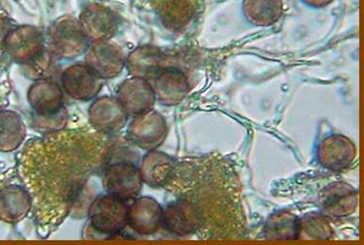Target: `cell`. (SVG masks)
Here are the masks:
<instances>
[{
  "mask_svg": "<svg viewBox=\"0 0 364 245\" xmlns=\"http://www.w3.org/2000/svg\"><path fill=\"white\" fill-rule=\"evenodd\" d=\"M85 65L101 79L113 78L123 71L126 60L118 46L99 41L88 48Z\"/></svg>",
  "mask_w": 364,
  "mask_h": 245,
  "instance_id": "cell-9",
  "label": "cell"
},
{
  "mask_svg": "<svg viewBox=\"0 0 364 245\" xmlns=\"http://www.w3.org/2000/svg\"><path fill=\"white\" fill-rule=\"evenodd\" d=\"M176 162L167 154L151 150L143 158L140 173L143 183L153 188L166 187L173 172Z\"/></svg>",
  "mask_w": 364,
  "mask_h": 245,
  "instance_id": "cell-17",
  "label": "cell"
},
{
  "mask_svg": "<svg viewBox=\"0 0 364 245\" xmlns=\"http://www.w3.org/2000/svg\"><path fill=\"white\" fill-rule=\"evenodd\" d=\"M264 236L269 241H295L299 236V219L288 211H279L267 219Z\"/></svg>",
  "mask_w": 364,
  "mask_h": 245,
  "instance_id": "cell-22",
  "label": "cell"
},
{
  "mask_svg": "<svg viewBox=\"0 0 364 245\" xmlns=\"http://www.w3.org/2000/svg\"><path fill=\"white\" fill-rule=\"evenodd\" d=\"M319 204L328 216L343 219L351 216L357 210L358 192L346 182H335L322 189Z\"/></svg>",
  "mask_w": 364,
  "mask_h": 245,
  "instance_id": "cell-11",
  "label": "cell"
},
{
  "mask_svg": "<svg viewBox=\"0 0 364 245\" xmlns=\"http://www.w3.org/2000/svg\"><path fill=\"white\" fill-rule=\"evenodd\" d=\"M88 115L93 129L109 136L122 130L129 117L118 99L107 96L96 99L91 104Z\"/></svg>",
  "mask_w": 364,
  "mask_h": 245,
  "instance_id": "cell-8",
  "label": "cell"
},
{
  "mask_svg": "<svg viewBox=\"0 0 364 245\" xmlns=\"http://www.w3.org/2000/svg\"><path fill=\"white\" fill-rule=\"evenodd\" d=\"M26 136V128L21 115L15 112H0V151L11 152L21 147Z\"/></svg>",
  "mask_w": 364,
  "mask_h": 245,
  "instance_id": "cell-23",
  "label": "cell"
},
{
  "mask_svg": "<svg viewBox=\"0 0 364 245\" xmlns=\"http://www.w3.org/2000/svg\"><path fill=\"white\" fill-rule=\"evenodd\" d=\"M49 51L60 59H74L87 51L88 38L80 21L63 16L52 24L48 33Z\"/></svg>",
  "mask_w": 364,
  "mask_h": 245,
  "instance_id": "cell-2",
  "label": "cell"
},
{
  "mask_svg": "<svg viewBox=\"0 0 364 245\" xmlns=\"http://www.w3.org/2000/svg\"><path fill=\"white\" fill-rule=\"evenodd\" d=\"M165 56L156 46H144L135 48L126 61L132 77L151 79L165 67Z\"/></svg>",
  "mask_w": 364,
  "mask_h": 245,
  "instance_id": "cell-19",
  "label": "cell"
},
{
  "mask_svg": "<svg viewBox=\"0 0 364 245\" xmlns=\"http://www.w3.org/2000/svg\"><path fill=\"white\" fill-rule=\"evenodd\" d=\"M32 198L28 191L18 185L0 189V219L8 223L21 221L32 209Z\"/></svg>",
  "mask_w": 364,
  "mask_h": 245,
  "instance_id": "cell-20",
  "label": "cell"
},
{
  "mask_svg": "<svg viewBox=\"0 0 364 245\" xmlns=\"http://www.w3.org/2000/svg\"><path fill=\"white\" fill-rule=\"evenodd\" d=\"M128 211L125 201L112 195L95 198L87 209L91 228L102 235H117L128 223Z\"/></svg>",
  "mask_w": 364,
  "mask_h": 245,
  "instance_id": "cell-3",
  "label": "cell"
},
{
  "mask_svg": "<svg viewBox=\"0 0 364 245\" xmlns=\"http://www.w3.org/2000/svg\"><path fill=\"white\" fill-rule=\"evenodd\" d=\"M333 235V228L324 214L310 213L299 219V239L327 241Z\"/></svg>",
  "mask_w": 364,
  "mask_h": 245,
  "instance_id": "cell-24",
  "label": "cell"
},
{
  "mask_svg": "<svg viewBox=\"0 0 364 245\" xmlns=\"http://www.w3.org/2000/svg\"><path fill=\"white\" fill-rule=\"evenodd\" d=\"M4 48L14 61L27 65L44 51V38L34 26H19L8 33Z\"/></svg>",
  "mask_w": 364,
  "mask_h": 245,
  "instance_id": "cell-7",
  "label": "cell"
},
{
  "mask_svg": "<svg viewBox=\"0 0 364 245\" xmlns=\"http://www.w3.org/2000/svg\"><path fill=\"white\" fill-rule=\"evenodd\" d=\"M302 1L313 8H322L329 5L333 0H302Z\"/></svg>",
  "mask_w": 364,
  "mask_h": 245,
  "instance_id": "cell-28",
  "label": "cell"
},
{
  "mask_svg": "<svg viewBox=\"0 0 364 245\" xmlns=\"http://www.w3.org/2000/svg\"><path fill=\"white\" fill-rule=\"evenodd\" d=\"M153 79L154 95L164 105L181 103L190 92L189 80L181 68L164 67Z\"/></svg>",
  "mask_w": 364,
  "mask_h": 245,
  "instance_id": "cell-13",
  "label": "cell"
},
{
  "mask_svg": "<svg viewBox=\"0 0 364 245\" xmlns=\"http://www.w3.org/2000/svg\"><path fill=\"white\" fill-rule=\"evenodd\" d=\"M164 226L176 236L192 235L204 226L203 214L197 204L187 198H181L165 209Z\"/></svg>",
  "mask_w": 364,
  "mask_h": 245,
  "instance_id": "cell-6",
  "label": "cell"
},
{
  "mask_svg": "<svg viewBox=\"0 0 364 245\" xmlns=\"http://www.w3.org/2000/svg\"><path fill=\"white\" fill-rule=\"evenodd\" d=\"M82 31L93 42L107 41L117 30V19L114 13L99 5H90L80 18Z\"/></svg>",
  "mask_w": 364,
  "mask_h": 245,
  "instance_id": "cell-16",
  "label": "cell"
},
{
  "mask_svg": "<svg viewBox=\"0 0 364 245\" xmlns=\"http://www.w3.org/2000/svg\"><path fill=\"white\" fill-rule=\"evenodd\" d=\"M168 134L166 120L159 113L150 111L136 115L128 129L132 145L145 150H154L164 144Z\"/></svg>",
  "mask_w": 364,
  "mask_h": 245,
  "instance_id": "cell-5",
  "label": "cell"
},
{
  "mask_svg": "<svg viewBox=\"0 0 364 245\" xmlns=\"http://www.w3.org/2000/svg\"><path fill=\"white\" fill-rule=\"evenodd\" d=\"M68 114L65 107L51 114H36L34 117L35 127L46 134L63 130L68 125Z\"/></svg>",
  "mask_w": 364,
  "mask_h": 245,
  "instance_id": "cell-26",
  "label": "cell"
},
{
  "mask_svg": "<svg viewBox=\"0 0 364 245\" xmlns=\"http://www.w3.org/2000/svg\"><path fill=\"white\" fill-rule=\"evenodd\" d=\"M357 156L354 142L343 135H332L317 148V159L325 169L343 172L349 169Z\"/></svg>",
  "mask_w": 364,
  "mask_h": 245,
  "instance_id": "cell-10",
  "label": "cell"
},
{
  "mask_svg": "<svg viewBox=\"0 0 364 245\" xmlns=\"http://www.w3.org/2000/svg\"><path fill=\"white\" fill-rule=\"evenodd\" d=\"M62 86L70 98L87 101L100 92L102 79L87 65H73L63 71Z\"/></svg>",
  "mask_w": 364,
  "mask_h": 245,
  "instance_id": "cell-12",
  "label": "cell"
},
{
  "mask_svg": "<svg viewBox=\"0 0 364 245\" xmlns=\"http://www.w3.org/2000/svg\"><path fill=\"white\" fill-rule=\"evenodd\" d=\"M164 212L154 198L140 197L129 208L127 224L139 235H153L164 226Z\"/></svg>",
  "mask_w": 364,
  "mask_h": 245,
  "instance_id": "cell-14",
  "label": "cell"
},
{
  "mask_svg": "<svg viewBox=\"0 0 364 245\" xmlns=\"http://www.w3.org/2000/svg\"><path fill=\"white\" fill-rule=\"evenodd\" d=\"M113 142L97 131L63 129L27 145L21 172L41 224H60L81 210L87 182L109 162Z\"/></svg>",
  "mask_w": 364,
  "mask_h": 245,
  "instance_id": "cell-1",
  "label": "cell"
},
{
  "mask_svg": "<svg viewBox=\"0 0 364 245\" xmlns=\"http://www.w3.org/2000/svg\"><path fill=\"white\" fill-rule=\"evenodd\" d=\"M28 101L37 115L59 111L63 107L62 88L51 79L37 80L29 89Z\"/></svg>",
  "mask_w": 364,
  "mask_h": 245,
  "instance_id": "cell-18",
  "label": "cell"
},
{
  "mask_svg": "<svg viewBox=\"0 0 364 245\" xmlns=\"http://www.w3.org/2000/svg\"><path fill=\"white\" fill-rule=\"evenodd\" d=\"M57 57L50 51H43L27 64L30 76L37 80L51 79L59 71Z\"/></svg>",
  "mask_w": 364,
  "mask_h": 245,
  "instance_id": "cell-25",
  "label": "cell"
},
{
  "mask_svg": "<svg viewBox=\"0 0 364 245\" xmlns=\"http://www.w3.org/2000/svg\"><path fill=\"white\" fill-rule=\"evenodd\" d=\"M103 186L107 194L125 201L134 199L142 189V176L132 162H114L105 170Z\"/></svg>",
  "mask_w": 364,
  "mask_h": 245,
  "instance_id": "cell-4",
  "label": "cell"
},
{
  "mask_svg": "<svg viewBox=\"0 0 364 245\" xmlns=\"http://www.w3.org/2000/svg\"><path fill=\"white\" fill-rule=\"evenodd\" d=\"M283 0H244L245 19L256 26H269L279 21L283 14Z\"/></svg>",
  "mask_w": 364,
  "mask_h": 245,
  "instance_id": "cell-21",
  "label": "cell"
},
{
  "mask_svg": "<svg viewBox=\"0 0 364 245\" xmlns=\"http://www.w3.org/2000/svg\"><path fill=\"white\" fill-rule=\"evenodd\" d=\"M12 29L10 21L4 15H0V51L4 48L5 40L8 33Z\"/></svg>",
  "mask_w": 364,
  "mask_h": 245,
  "instance_id": "cell-27",
  "label": "cell"
},
{
  "mask_svg": "<svg viewBox=\"0 0 364 245\" xmlns=\"http://www.w3.org/2000/svg\"><path fill=\"white\" fill-rule=\"evenodd\" d=\"M117 99L129 115L136 117L151 110L156 95L147 80L132 77L121 85Z\"/></svg>",
  "mask_w": 364,
  "mask_h": 245,
  "instance_id": "cell-15",
  "label": "cell"
}]
</instances>
